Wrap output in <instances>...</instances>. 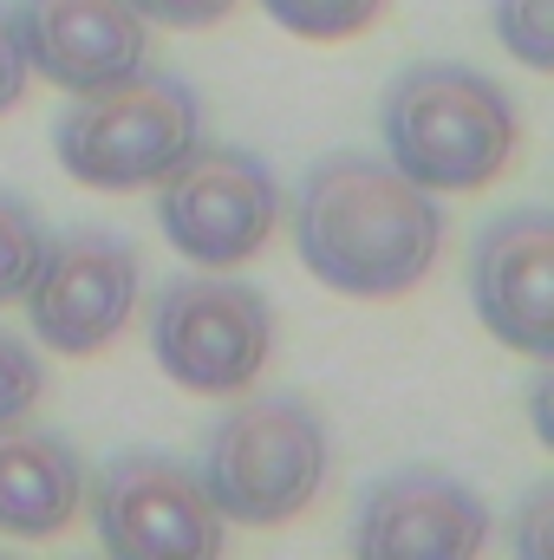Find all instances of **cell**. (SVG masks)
<instances>
[{"label": "cell", "mask_w": 554, "mask_h": 560, "mask_svg": "<svg viewBox=\"0 0 554 560\" xmlns=\"http://www.w3.org/2000/svg\"><path fill=\"white\" fill-rule=\"evenodd\" d=\"M489 20L516 66H529V72L554 66V0H489Z\"/></svg>", "instance_id": "9a60e30c"}, {"label": "cell", "mask_w": 554, "mask_h": 560, "mask_svg": "<svg viewBox=\"0 0 554 560\" xmlns=\"http://www.w3.org/2000/svg\"><path fill=\"white\" fill-rule=\"evenodd\" d=\"M293 248L333 293L399 300L443 255V209L385 156L333 150L293 189Z\"/></svg>", "instance_id": "6da1fadb"}, {"label": "cell", "mask_w": 554, "mask_h": 560, "mask_svg": "<svg viewBox=\"0 0 554 560\" xmlns=\"http://www.w3.org/2000/svg\"><path fill=\"white\" fill-rule=\"evenodd\" d=\"M379 138H385V163L405 170L417 189L470 196L509 170L522 143V112L489 72L457 59H424L385 85Z\"/></svg>", "instance_id": "7a4b0ae2"}, {"label": "cell", "mask_w": 554, "mask_h": 560, "mask_svg": "<svg viewBox=\"0 0 554 560\" xmlns=\"http://www.w3.org/2000/svg\"><path fill=\"white\" fill-rule=\"evenodd\" d=\"M326 423L300 392H268L229 405L203 443V489L222 522L235 528H280L313 509L326 482Z\"/></svg>", "instance_id": "3957f363"}, {"label": "cell", "mask_w": 554, "mask_h": 560, "mask_svg": "<svg viewBox=\"0 0 554 560\" xmlns=\"http://www.w3.org/2000/svg\"><path fill=\"white\" fill-rule=\"evenodd\" d=\"M150 352L170 385L196 398H242L275 352V306L229 268L176 275L150 306Z\"/></svg>", "instance_id": "5b68a950"}, {"label": "cell", "mask_w": 554, "mask_h": 560, "mask_svg": "<svg viewBox=\"0 0 554 560\" xmlns=\"http://www.w3.org/2000/svg\"><path fill=\"white\" fill-rule=\"evenodd\" d=\"M150 189H157L163 242L189 268H242L275 242L280 229L275 170L242 143H196Z\"/></svg>", "instance_id": "8992f818"}, {"label": "cell", "mask_w": 554, "mask_h": 560, "mask_svg": "<svg viewBox=\"0 0 554 560\" xmlns=\"http://www.w3.org/2000/svg\"><path fill=\"white\" fill-rule=\"evenodd\" d=\"M85 509V463L53 430L0 423V535L7 541H53Z\"/></svg>", "instance_id": "7c38bea8"}, {"label": "cell", "mask_w": 554, "mask_h": 560, "mask_svg": "<svg viewBox=\"0 0 554 560\" xmlns=\"http://www.w3.org/2000/svg\"><path fill=\"white\" fill-rule=\"evenodd\" d=\"M196 143H203L196 85L150 66L105 92H79L53 125L59 170L85 189H150Z\"/></svg>", "instance_id": "277c9868"}, {"label": "cell", "mask_w": 554, "mask_h": 560, "mask_svg": "<svg viewBox=\"0 0 554 560\" xmlns=\"http://www.w3.org/2000/svg\"><path fill=\"white\" fill-rule=\"evenodd\" d=\"M26 66L66 98L105 92L150 66V20L131 0H13Z\"/></svg>", "instance_id": "8fae6325"}, {"label": "cell", "mask_w": 554, "mask_h": 560, "mask_svg": "<svg viewBox=\"0 0 554 560\" xmlns=\"http://www.w3.org/2000/svg\"><path fill=\"white\" fill-rule=\"evenodd\" d=\"M496 535L489 502L450 469H392L366 489L353 522V555L372 560H463Z\"/></svg>", "instance_id": "9c48e42d"}, {"label": "cell", "mask_w": 554, "mask_h": 560, "mask_svg": "<svg viewBox=\"0 0 554 560\" xmlns=\"http://www.w3.org/2000/svg\"><path fill=\"white\" fill-rule=\"evenodd\" d=\"M262 7L300 39H353L385 13V0H262Z\"/></svg>", "instance_id": "5bb4252c"}, {"label": "cell", "mask_w": 554, "mask_h": 560, "mask_svg": "<svg viewBox=\"0 0 554 560\" xmlns=\"http://www.w3.org/2000/svg\"><path fill=\"white\" fill-rule=\"evenodd\" d=\"M470 300L476 319L516 346L522 359L554 352V215L549 209H503L470 248Z\"/></svg>", "instance_id": "30bf717a"}, {"label": "cell", "mask_w": 554, "mask_h": 560, "mask_svg": "<svg viewBox=\"0 0 554 560\" xmlns=\"http://www.w3.org/2000/svg\"><path fill=\"white\" fill-rule=\"evenodd\" d=\"M92 528L105 555L125 560H203L222 555V535H229L203 476L170 450H118L99 469Z\"/></svg>", "instance_id": "ba28073f"}, {"label": "cell", "mask_w": 554, "mask_h": 560, "mask_svg": "<svg viewBox=\"0 0 554 560\" xmlns=\"http://www.w3.org/2000/svg\"><path fill=\"white\" fill-rule=\"evenodd\" d=\"M549 509H554V495L535 489V495H529V515H522V528H516V548H522V555H549Z\"/></svg>", "instance_id": "d6986e66"}, {"label": "cell", "mask_w": 554, "mask_h": 560, "mask_svg": "<svg viewBox=\"0 0 554 560\" xmlns=\"http://www.w3.org/2000/svg\"><path fill=\"white\" fill-rule=\"evenodd\" d=\"M26 85H33V66H26L20 26H13V7H0V118L26 98Z\"/></svg>", "instance_id": "e0dca14e"}, {"label": "cell", "mask_w": 554, "mask_h": 560, "mask_svg": "<svg viewBox=\"0 0 554 560\" xmlns=\"http://www.w3.org/2000/svg\"><path fill=\"white\" fill-rule=\"evenodd\" d=\"M131 7L157 26H216L235 13V0H131Z\"/></svg>", "instance_id": "ac0fdd59"}, {"label": "cell", "mask_w": 554, "mask_h": 560, "mask_svg": "<svg viewBox=\"0 0 554 560\" xmlns=\"http://www.w3.org/2000/svg\"><path fill=\"white\" fill-rule=\"evenodd\" d=\"M39 248H46V222L26 196L0 189V306H13L26 293V280L39 268Z\"/></svg>", "instance_id": "4fadbf2b"}, {"label": "cell", "mask_w": 554, "mask_h": 560, "mask_svg": "<svg viewBox=\"0 0 554 560\" xmlns=\"http://www.w3.org/2000/svg\"><path fill=\"white\" fill-rule=\"evenodd\" d=\"M46 392V365L20 332H0V423H20Z\"/></svg>", "instance_id": "2e32d148"}, {"label": "cell", "mask_w": 554, "mask_h": 560, "mask_svg": "<svg viewBox=\"0 0 554 560\" xmlns=\"http://www.w3.org/2000/svg\"><path fill=\"white\" fill-rule=\"evenodd\" d=\"M138 287L143 261L118 229H66V235H46L39 268H33L20 300H26L33 339L46 352L92 359L131 326Z\"/></svg>", "instance_id": "52a82bcc"}]
</instances>
